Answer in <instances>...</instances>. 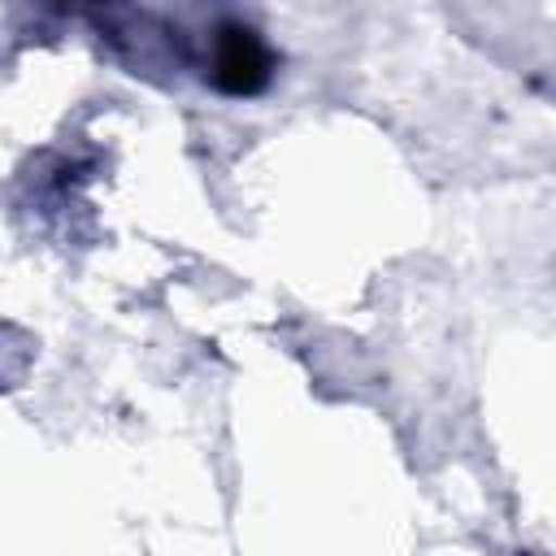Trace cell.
Listing matches in <instances>:
<instances>
[{"mask_svg":"<svg viewBox=\"0 0 556 556\" xmlns=\"http://www.w3.org/2000/svg\"><path fill=\"white\" fill-rule=\"evenodd\" d=\"M213 83L230 96H252L269 83V52L248 26H222L213 43Z\"/></svg>","mask_w":556,"mask_h":556,"instance_id":"obj_1","label":"cell"}]
</instances>
